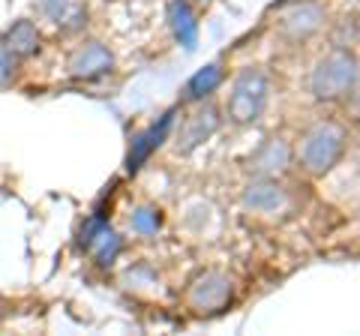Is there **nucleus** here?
<instances>
[{
  "mask_svg": "<svg viewBox=\"0 0 360 336\" xmlns=\"http://www.w3.org/2000/svg\"><path fill=\"white\" fill-rule=\"evenodd\" d=\"M345 141H348L345 129L333 120H321L309 127L297 144V160L303 165V172H309L312 177H324L342 160Z\"/></svg>",
  "mask_w": 360,
  "mask_h": 336,
  "instance_id": "1",
  "label": "nucleus"
},
{
  "mask_svg": "<svg viewBox=\"0 0 360 336\" xmlns=\"http://www.w3.org/2000/svg\"><path fill=\"white\" fill-rule=\"evenodd\" d=\"M360 63L348 49H333L328 58H321L319 66L312 70L309 87L319 103H336V99L348 96L354 78H357Z\"/></svg>",
  "mask_w": 360,
  "mask_h": 336,
  "instance_id": "2",
  "label": "nucleus"
},
{
  "mask_svg": "<svg viewBox=\"0 0 360 336\" xmlns=\"http://www.w3.org/2000/svg\"><path fill=\"white\" fill-rule=\"evenodd\" d=\"M267 93H270L267 75L262 70H243L238 78H234V84L229 91V103H225L229 120L238 123V127L255 123L267 105Z\"/></svg>",
  "mask_w": 360,
  "mask_h": 336,
  "instance_id": "3",
  "label": "nucleus"
},
{
  "mask_svg": "<svg viewBox=\"0 0 360 336\" xmlns=\"http://www.w3.org/2000/svg\"><path fill=\"white\" fill-rule=\"evenodd\" d=\"M231 295H234L231 279L219 271H207L189 285V306L198 312H219L231 304Z\"/></svg>",
  "mask_w": 360,
  "mask_h": 336,
  "instance_id": "4",
  "label": "nucleus"
},
{
  "mask_svg": "<svg viewBox=\"0 0 360 336\" xmlns=\"http://www.w3.org/2000/svg\"><path fill=\"white\" fill-rule=\"evenodd\" d=\"M111 66H115V58H111V51L103 42H87L84 49H78L72 54L70 72L75 78H84V82H94V78L111 72Z\"/></svg>",
  "mask_w": 360,
  "mask_h": 336,
  "instance_id": "5",
  "label": "nucleus"
},
{
  "mask_svg": "<svg viewBox=\"0 0 360 336\" xmlns=\"http://www.w3.org/2000/svg\"><path fill=\"white\" fill-rule=\"evenodd\" d=\"M324 21V9L319 4H300V6H291L288 13L279 21V27L288 39H309L312 33H319Z\"/></svg>",
  "mask_w": 360,
  "mask_h": 336,
  "instance_id": "6",
  "label": "nucleus"
},
{
  "mask_svg": "<svg viewBox=\"0 0 360 336\" xmlns=\"http://www.w3.org/2000/svg\"><path fill=\"white\" fill-rule=\"evenodd\" d=\"M243 201L255 210V214H276V210H283L288 205V195H285V189L279 186L276 181L262 177V181H255V183L246 186Z\"/></svg>",
  "mask_w": 360,
  "mask_h": 336,
  "instance_id": "7",
  "label": "nucleus"
},
{
  "mask_svg": "<svg viewBox=\"0 0 360 336\" xmlns=\"http://www.w3.org/2000/svg\"><path fill=\"white\" fill-rule=\"evenodd\" d=\"M39 49V30L33 21H15L4 37V51L13 58H30Z\"/></svg>",
  "mask_w": 360,
  "mask_h": 336,
  "instance_id": "8",
  "label": "nucleus"
},
{
  "mask_svg": "<svg viewBox=\"0 0 360 336\" xmlns=\"http://www.w3.org/2000/svg\"><path fill=\"white\" fill-rule=\"evenodd\" d=\"M288 160H291V153H288V148L279 138H270L262 150H258L252 160H250V165L255 168L262 177H270V174H279V172H285V165H288Z\"/></svg>",
  "mask_w": 360,
  "mask_h": 336,
  "instance_id": "9",
  "label": "nucleus"
},
{
  "mask_svg": "<svg viewBox=\"0 0 360 336\" xmlns=\"http://www.w3.org/2000/svg\"><path fill=\"white\" fill-rule=\"evenodd\" d=\"M217 123H219V117H217V111L213 108H205V111H198L195 117H189V123L184 127V132H180V148L184 150H193V148H198L205 138H210L213 136V129H217Z\"/></svg>",
  "mask_w": 360,
  "mask_h": 336,
  "instance_id": "10",
  "label": "nucleus"
},
{
  "mask_svg": "<svg viewBox=\"0 0 360 336\" xmlns=\"http://www.w3.org/2000/svg\"><path fill=\"white\" fill-rule=\"evenodd\" d=\"M172 25H174V33H177L180 46L193 49L195 37H198V25H195L193 9L186 6V0H174V4H172Z\"/></svg>",
  "mask_w": 360,
  "mask_h": 336,
  "instance_id": "11",
  "label": "nucleus"
},
{
  "mask_svg": "<svg viewBox=\"0 0 360 336\" xmlns=\"http://www.w3.org/2000/svg\"><path fill=\"white\" fill-rule=\"evenodd\" d=\"M168 127H172V115L168 117H162V123L160 127H153L148 136H141L139 141H135V148H132V153H129V168H139L141 165V160H148V153L160 144L162 138H165V132H168Z\"/></svg>",
  "mask_w": 360,
  "mask_h": 336,
  "instance_id": "12",
  "label": "nucleus"
},
{
  "mask_svg": "<svg viewBox=\"0 0 360 336\" xmlns=\"http://www.w3.org/2000/svg\"><path fill=\"white\" fill-rule=\"evenodd\" d=\"M219 82H222V70H219V66H207V70H201L198 75H193V82L186 84V96L189 99L210 96L219 87Z\"/></svg>",
  "mask_w": 360,
  "mask_h": 336,
  "instance_id": "13",
  "label": "nucleus"
},
{
  "mask_svg": "<svg viewBox=\"0 0 360 336\" xmlns=\"http://www.w3.org/2000/svg\"><path fill=\"white\" fill-rule=\"evenodd\" d=\"M160 226H162V217H160V210H153V207H141L132 214V228L139 234H156Z\"/></svg>",
  "mask_w": 360,
  "mask_h": 336,
  "instance_id": "14",
  "label": "nucleus"
},
{
  "mask_svg": "<svg viewBox=\"0 0 360 336\" xmlns=\"http://www.w3.org/2000/svg\"><path fill=\"white\" fill-rule=\"evenodd\" d=\"M9 75H13V54L0 51V87L9 82Z\"/></svg>",
  "mask_w": 360,
  "mask_h": 336,
  "instance_id": "15",
  "label": "nucleus"
},
{
  "mask_svg": "<svg viewBox=\"0 0 360 336\" xmlns=\"http://www.w3.org/2000/svg\"><path fill=\"white\" fill-rule=\"evenodd\" d=\"M348 103H352V108L360 115V70H357V78H354L352 91H348Z\"/></svg>",
  "mask_w": 360,
  "mask_h": 336,
  "instance_id": "16",
  "label": "nucleus"
},
{
  "mask_svg": "<svg viewBox=\"0 0 360 336\" xmlns=\"http://www.w3.org/2000/svg\"><path fill=\"white\" fill-rule=\"evenodd\" d=\"M357 4H360V0H357Z\"/></svg>",
  "mask_w": 360,
  "mask_h": 336,
  "instance_id": "17",
  "label": "nucleus"
}]
</instances>
